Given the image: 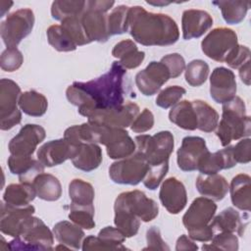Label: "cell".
Instances as JSON below:
<instances>
[{
  "label": "cell",
  "mask_w": 251,
  "mask_h": 251,
  "mask_svg": "<svg viewBox=\"0 0 251 251\" xmlns=\"http://www.w3.org/2000/svg\"><path fill=\"white\" fill-rule=\"evenodd\" d=\"M70 103L77 107L81 116L86 117L94 110L122 106L128 97H135L131 91L126 70L119 63L113 62L110 70L98 78L81 82L75 81L66 90Z\"/></svg>",
  "instance_id": "6da1fadb"
},
{
  "label": "cell",
  "mask_w": 251,
  "mask_h": 251,
  "mask_svg": "<svg viewBox=\"0 0 251 251\" xmlns=\"http://www.w3.org/2000/svg\"><path fill=\"white\" fill-rule=\"evenodd\" d=\"M128 31L144 46L172 45L179 38L178 26L170 16L147 12L140 6L129 7Z\"/></svg>",
  "instance_id": "7a4b0ae2"
},
{
  "label": "cell",
  "mask_w": 251,
  "mask_h": 251,
  "mask_svg": "<svg viewBox=\"0 0 251 251\" xmlns=\"http://www.w3.org/2000/svg\"><path fill=\"white\" fill-rule=\"evenodd\" d=\"M222 119L216 127V135L223 146H227L232 140L249 137L251 134L250 117L246 115L244 101L234 96L223 104Z\"/></svg>",
  "instance_id": "3957f363"
},
{
  "label": "cell",
  "mask_w": 251,
  "mask_h": 251,
  "mask_svg": "<svg viewBox=\"0 0 251 251\" xmlns=\"http://www.w3.org/2000/svg\"><path fill=\"white\" fill-rule=\"evenodd\" d=\"M217 204L210 198L197 197L182 217V224L192 240L207 242L214 236L211 222L216 214Z\"/></svg>",
  "instance_id": "277c9868"
},
{
  "label": "cell",
  "mask_w": 251,
  "mask_h": 251,
  "mask_svg": "<svg viewBox=\"0 0 251 251\" xmlns=\"http://www.w3.org/2000/svg\"><path fill=\"white\" fill-rule=\"evenodd\" d=\"M54 234L39 218L31 216L21 235L6 244L9 250H52Z\"/></svg>",
  "instance_id": "5b68a950"
},
{
  "label": "cell",
  "mask_w": 251,
  "mask_h": 251,
  "mask_svg": "<svg viewBox=\"0 0 251 251\" xmlns=\"http://www.w3.org/2000/svg\"><path fill=\"white\" fill-rule=\"evenodd\" d=\"M115 1L90 0L80 15V23L88 41L106 42L109 39L107 29V12L114 6Z\"/></svg>",
  "instance_id": "8992f818"
},
{
  "label": "cell",
  "mask_w": 251,
  "mask_h": 251,
  "mask_svg": "<svg viewBox=\"0 0 251 251\" xmlns=\"http://www.w3.org/2000/svg\"><path fill=\"white\" fill-rule=\"evenodd\" d=\"M134 142L136 145L135 151L146 159L149 166L169 162L175 146L174 135L169 130L159 131L154 135H137Z\"/></svg>",
  "instance_id": "52a82bcc"
},
{
  "label": "cell",
  "mask_w": 251,
  "mask_h": 251,
  "mask_svg": "<svg viewBox=\"0 0 251 251\" xmlns=\"http://www.w3.org/2000/svg\"><path fill=\"white\" fill-rule=\"evenodd\" d=\"M91 125L94 128L95 143L105 145L107 154L111 159H124L131 156L135 152V142L125 128Z\"/></svg>",
  "instance_id": "ba28073f"
},
{
  "label": "cell",
  "mask_w": 251,
  "mask_h": 251,
  "mask_svg": "<svg viewBox=\"0 0 251 251\" xmlns=\"http://www.w3.org/2000/svg\"><path fill=\"white\" fill-rule=\"evenodd\" d=\"M34 25V14L28 8L19 9L8 15L1 23L0 34L7 48H17L19 43L26 37Z\"/></svg>",
  "instance_id": "9c48e42d"
},
{
  "label": "cell",
  "mask_w": 251,
  "mask_h": 251,
  "mask_svg": "<svg viewBox=\"0 0 251 251\" xmlns=\"http://www.w3.org/2000/svg\"><path fill=\"white\" fill-rule=\"evenodd\" d=\"M148 169L146 159L135 151L131 156L114 162L109 168V176L115 183L136 185L144 179Z\"/></svg>",
  "instance_id": "30bf717a"
},
{
  "label": "cell",
  "mask_w": 251,
  "mask_h": 251,
  "mask_svg": "<svg viewBox=\"0 0 251 251\" xmlns=\"http://www.w3.org/2000/svg\"><path fill=\"white\" fill-rule=\"evenodd\" d=\"M238 45L235 31L227 27L212 29L201 41L203 53L217 62H226L227 57Z\"/></svg>",
  "instance_id": "8fae6325"
},
{
  "label": "cell",
  "mask_w": 251,
  "mask_h": 251,
  "mask_svg": "<svg viewBox=\"0 0 251 251\" xmlns=\"http://www.w3.org/2000/svg\"><path fill=\"white\" fill-rule=\"evenodd\" d=\"M21 88L14 80L2 78L0 80V128L8 130L19 125L22 113L18 108Z\"/></svg>",
  "instance_id": "7c38bea8"
},
{
  "label": "cell",
  "mask_w": 251,
  "mask_h": 251,
  "mask_svg": "<svg viewBox=\"0 0 251 251\" xmlns=\"http://www.w3.org/2000/svg\"><path fill=\"white\" fill-rule=\"evenodd\" d=\"M139 114V107L134 102H126L122 106L94 110L87 114L88 123L108 127L126 128L130 126L136 116Z\"/></svg>",
  "instance_id": "4fadbf2b"
},
{
  "label": "cell",
  "mask_w": 251,
  "mask_h": 251,
  "mask_svg": "<svg viewBox=\"0 0 251 251\" xmlns=\"http://www.w3.org/2000/svg\"><path fill=\"white\" fill-rule=\"evenodd\" d=\"M114 207L122 208L145 223L151 222L159 214L157 202L148 198L140 190L126 191L119 194L115 200Z\"/></svg>",
  "instance_id": "5bb4252c"
},
{
  "label": "cell",
  "mask_w": 251,
  "mask_h": 251,
  "mask_svg": "<svg viewBox=\"0 0 251 251\" xmlns=\"http://www.w3.org/2000/svg\"><path fill=\"white\" fill-rule=\"evenodd\" d=\"M171 78L170 72L164 63L152 61L135 75V84L145 96L156 94Z\"/></svg>",
  "instance_id": "9a60e30c"
},
{
  "label": "cell",
  "mask_w": 251,
  "mask_h": 251,
  "mask_svg": "<svg viewBox=\"0 0 251 251\" xmlns=\"http://www.w3.org/2000/svg\"><path fill=\"white\" fill-rule=\"evenodd\" d=\"M45 136V129L41 126L27 124L10 140L9 151L11 155L15 156H31Z\"/></svg>",
  "instance_id": "2e32d148"
},
{
  "label": "cell",
  "mask_w": 251,
  "mask_h": 251,
  "mask_svg": "<svg viewBox=\"0 0 251 251\" xmlns=\"http://www.w3.org/2000/svg\"><path fill=\"white\" fill-rule=\"evenodd\" d=\"M35 208L32 205L25 207H15L6 204L4 201L1 203V218H0V230L2 233L19 237L27 222L33 215Z\"/></svg>",
  "instance_id": "e0dca14e"
},
{
  "label": "cell",
  "mask_w": 251,
  "mask_h": 251,
  "mask_svg": "<svg viewBox=\"0 0 251 251\" xmlns=\"http://www.w3.org/2000/svg\"><path fill=\"white\" fill-rule=\"evenodd\" d=\"M78 145L70 143L64 137L51 140L39 147L36 154L37 159L44 167L58 166L68 159H73L78 151Z\"/></svg>",
  "instance_id": "ac0fdd59"
},
{
  "label": "cell",
  "mask_w": 251,
  "mask_h": 251,
  "mask_svg": "<svg viewBox=\"0 0 251 251\" xmlns=\"http://www.w3.org/2000/svg\"><path fill=\"white\" fill-rule=\"evenodd\" d=\"M236 94L235 75L229 69L218 67L210 75V95L220 104L230 101Z\"/></svg>",
  "instance_id": "d6986e66"
},
{
  "label": "cell",
  "mask_w": 251,
  "mask_h": 251,
  "mask_svg": "<svg viewBox=\"0 0 251 251\" xmlns=\"http://www.w3.org/2000/svg\"><path fill=\"white\" fill-rule=\"evenodd\" d=\"M208 151L204 138L199 136H185L176 152L178 168L184 172L197 170L199 160Z\"/></svg>",
  "instance_id": "ffe728a7"
},
{
  "label": "cell",
  "mask_w": 251,
  "mask_h": 251,
  "mask_svg": "<svg viewBox=\"0 0 251 251\" xmlns=\"http://www.w3.org/2000/svg\"><path fill=\"white\" fill-rule=\"evenodd\" d=\"M159 198L170 214H178L187 203V193L183 183L176 177L165 179L161 185Z\"/></svg>",
  "instance_id": "44dd1931"
},
{
  "label": "cell",
  "mask_w": 251,
  "mask_h": 251,
  "mask_svg": "<svg viewBox=\"0 0 251 251\" xmlns=\"http://www.w3.org/2000/svg\"><path fill=\"white\" fill-rule=\"evenodd\" d=\"M124 233L118 228L113 226H105L102 228L97 236L89 235L82 241L81 249L88 250H126L127 248L123 245L126 240Z\"/></svg>",
  "instance_id": "7402d4cb"
},
{
  "label": "cell",
  "mask_w": 251,
  "mask_h": 251,
  "mask_svg": "<svg viewBox=\"0 0 251 251\" xmlns=\"http://www.w3.org/2000/svg\"><path fill=\"white\" fill-rule=\"evenodd\" d=\"M213 25L211 15L203 10L189 9L182 13L181 28L185 40L202 36Z\"/></svg>",
  "instance_id": "603a6c76"
},
{
  "label": "cell",
  "mask_w": 251,
  "mask_h": 251,
  "mask_svg": "<svg viewBox=\"0 0 251 251\" xmlns=\"http://www.w3.org/2000/svg\"><path fill=\"white\" fill-rule=\"evenodd\" d=\"M236 162L232 156L231 146H227L215 153L206 152L198 162L197 170L202 175L218 174L222 170L233 168Z\"/></svg>",
  "instance_id": "cb8c5ba5"
},
{
  "label": "cell",
  "mask_w": 251,
  "mask_h": 251,
  "mask_svg": "<svg viewBox=\"0 0 251 251\" xmlns=\"http://www.w3.org/2000/svg\"><path fill=\"white\" fill-rule=\"evenodd\" d=\"M8 167L13 175L19 176L20 182L32 183L34 178L44 172V165L31 156L11 155L8 159Z\"/></svg>",
  "instance_id": "d4e9b609"
},
{
  "label": "cell",
  "mask_w": 251,
  "mask_h": 251,
  "mask_svg": "<svg viewBox=\"0 0 251 251\" xmlns=\"http://www.w3.org/2000/svg\"><path fill=\"white\" fill-rule=\"evenodd\" d=\"M198 192L204 197L213 201H220L225 198L228 191V183L226 179L218 174L199 175L195 182Z\"/></svg>",
  "instance_id": "484cf974"
},
{
  "label": "cell",
  "mask_w": 251,
  "mask_h": 251,
  "mask_svg": "<svg viewBox=\"0 0 251 251\" xmlns=\"http://www.w3.org/2000/svg\"><path fill=\"white\" fill-rule=\"evenodd\" d=\"M247 222L242 221L240 214L233 208L228 207L223 210L218 216L213 218L211 226L214 231L231 232L242 236L246 228Z\"/></svg>",
  "instance_id": "4316f807"
},
{
  "label": "cell",
  "mask_w": 251,
  "mask_h": 251,
  "mask_svg": "<svg viewBox=\"0 0 251 251\" xmlns=\"http://www.w3.org/2000/svg\"><path fill=\"white\" fill-rule=\"evenodd\" d=\"M230 199L237 209L249 212L251 209V178L248 175L235 176L228 186Z\"/></svg>",
  "instance_id": "83f0119b"
},
{
  "label": "cell",
  "mask_w": 251,
  "mask_h": 251,
  "mask_svg": "<svg viewBox=\"0 0 251 251\" xmlns=\"http://www.w3.org/2000/svg\"><path fill=\"white\" fill-rule=\"evenodd\" d=\"M102 160V149L97 143H80L72 163L80 171L91 172L100 166Z\"/></svg>",
  "instance_id": "f1b7e54d"
},
{
  "label": "cell",
  "mask_w": 251,
  "mask_h": 251,
  "mask_svg": "<svg viewBox=\"0 0 251 251\" xmlns=\"http://www.w3.org/2000/svg\"><path fill=\"white\" fill-rule=\"evenodd\" d=\"M112 55L118 59L119 63L126 70L137 68L145 58V53L139 51L136 44L130 39L118 42L112 50Z\"/></svg>",
  "instance_id": "f546056e"
},
{
  "label": "cell",
  "mask_w": 251,
  "mask_h": 251,
  "mask_svg": "<svg viewBox=\"0 0 251 251\" xmlns=\"http://www.w3.org/2000/svg\"><path fill=\"white\" fill-rule=\"evenodd\" d=\"M53 234L59 243L75 250L81 248L85 235L81 227L68 221L57 223L53 226Z\"/></svg>",
  "instance_id": "4dcf8cb0"
},
{
  "label": "cell",
  "mask_w": 251,
  "mask_h": 251,
  "mask_svg": "<svg viewBox=\"0 0 251 251\" xmlns=\"http://www.w3.org/2000/svg\"><path fill=\"white\" fill-rule=\"evenodd\" d=\"M36 197L35 189L32 183L20 182L9 184L3 194V201L11 206L25 207Z\"/></svg>",
  "instance_id": "1f68e13d"
},
{
  "label": "cell",
  "mask_w": 251,
  "mask_h": 251,
  "mask_svg": "<svg viewBox=\"0 0 251 251\" xmlns=\"http://www.w3.org/2000/svg\"><path fill=\"white\" fill-rule=\"evenodd\" d=\"M170 121L185 130L197 128V118L191 101L182 100L174 105L169 113Z\"/></svg>",
  "instance_id": "d6a6232c"
},
{
  "label": "cell",
  "mask_w": 251,
  "mask_h": 251,
  "mask_svg": "<svg viewBox=\"0 0 251 251\" xmlns=\"http://www.w3.org/2000/svg\"><path fill=\"white\" fill-rule=\"evenodd\" d=\"M32 185L36 196L45 201H56L62 196V185L59 179L50 174L41 173L34 180Z\"/></svg>",
  "instance_id": "836d02e7"
},
{
  "label": "cell",
  "mask_w": 251,
  "mask_h": 251,
  "mask_svg": "<svg viewBox=\"0 0 251 251\" xmlns=\"http://www.w3.org/2000/svg\"><path fill=\"white\" fill-rule=\"evenodd\" d=\"M19 107L28 116L41 117L47 111L48 101L43 94L35 90H28L20 95Z\"/></svg>",
  "instance_id": "e575fe53"
},
{
  "label": "cell",
  "mask_w": 251,
  "mask_h": 251,
  "mask_svg": "<svg viewBox=\"0 0 251 251\" xmlns=\"http://www.w3.org/2000/svg\"><path fill=\"white\" fill-rule=\"evenodd\" d=\"M197 118V128L204 132H212L219 123L218 112L203 100L191 101Z\"/></svg>",
  "instance_id": "d590c367"
},
{
  "label": "cell",
  "mask_w": 251,
  "mask_h": 251,
  "mask_svg": "<svg viewBox=\"0 0 251 251\" xmlns=\"http://www.w3.org/2000/svg\"><path fill=\"white\" fill-rule=\"evenodd\" d=\"M213 4L221 9L224 20L229 25L241 23L250 7L249 1H214Z\"/></svg>",
  "instance_id": "8d00e7d4"
},
{
  "label": "cell",
  "mask_w": 251,
  "mask_h": 251,
  "mask_svg": "<svg viewBox=\"0 0 251 251\" xmlns=\"http://www.w3.org/2000/svg\"><path fill=\"white\" fill-rule=\"evenodd\" d=\"M69 196L72 204L88 206L93 204L95 192L93 186L89 182L75 178L69 184Z\"/></svg>",
  "instance_id": "74e56055"
},
{
  "label": "cell",
  "mask_w": 251,
  "mask_h": 251,
  "mask_svg": "<svg viewBox=\"0 0 251 251\" xmlns=\"http://www.w3.org/2000/svg\"><path fill=\"white\" fill-rule=\"evenodd\" d=\"M86 6V1L80 0H57L52 2L51 15L57 21L77 17L82 14Z\"/></svg>",
  "instance_id": "f35d334b"
},
{
  "label": "cell",
  "mask_w": 251,
  "mask_h": 251,
  "mask_svg": "<svg viewBox=\"0 0 251 251\" xmlns=\"http://www.w3.org/2000/svg\"><path fill=\"white\" fill-rule=\"evenodd\" d=\"M128 6L119 5L118 7L113 8L111 13L107 15V29L109 36L128 31Z\"/></svg>",
  "instance_id": "ab89813d"
},
{
  "label": "cell",
  "mask_w": 251,
  "mask_h": 251,
  "mask_svg": "<svg viewBox=\"0 0 251 251\" xmlns=\"http://www.w3.org/2000/svg\"><path fill=\"white\" fill-rule=\"evenodd\" d=\"M46 34L49 44L59 52H71L77 47L68 31L61 25H53L49 26Z\"/></svg>",
  "instance_id": "60d3db41"
},
{
  "label": "cell",
  "mask_w": 251,
  "mask_h": 251,
  "mask_svg": "<svg viewBox=\"0 0 251 251\" xmlns=\"http://www.w3.org/2000/svg\"><path fill=\"white\" fill-rule=\"evenodd\" d=\"M114 223L126 237H132L137 234L140 227V220L127 211L114 207Z\"/></svg>",
  "instance_id": "b9f144b4"
},
{
  "label": "cell",
  "mask_w": 251,
  "mask_h": 251,
  "mask_svg": "<svg viewBox=\"0 0 251 251\" xmlns=\"http://www.w3.org/2000/svg\"><path fill=\"white\" fill-rule=\"evenodd\" d=\"M69 219L81 228L92 229L95 226L93 204L88 206H79L71 203Z\"/></svg>",
  "instance_id": "7bdbcfd3"
},
{
  "label": "cell",
  "mask_w": 251,
  "mask_h": 251,
  "mask_svg": "<svg viewBox=\"0 0 251 251\" xmlns=\"http://www.w3.org/2000/svg\"><path fill=\"white\" fill-rule=\"evenodd\" d=\"M209 71V65L205 61L200 59L193 60L185 68V80L190 86H200L206 81Z\"/></svg>",
  "instance_id": "ee69618b"
},
{
  "label": "cell",
  "mask_w": 251,
  "mask_h": 251,
  "mask_svg": "<svg viewBox=\"0 0 251 251\" xmlns=\"http://www.w3.org/2000/svg\"><path fill=\"white\" fill-rule=\"evenodd\" d=\"M203 250H238V238L235 233L231 232H220L214 235L211 239V243L203 244Z\"/></svg>",
  "instance_id": "f6af8a7d"
},
{
  "label": "cell",
  "mask_w": 251,
  "mask_h": 251,
  "mask_svg": "<svg viewBox=\"0 0 251 251\" xmlns=\"http://www.w3.org/2000/svg\"><path fill=\"white\" fill-rule=\"evenodd\" d=\"M61 25L68 31L76 46H82L90 43L81 25L80 16L65 19L61 22Z\"/></svg>",
  "instance_id": "bcb514c9"
},
{
  "label": "cell",
  "mask_w": 251,
  "mask_h": 251,
  "mask_svg": "<svg viewBox=\"0 0 251 251\" xmlns=\"http://www.w3.org/2000/svg\"><path fill=\"white\" fill-rule=\"evenodd\" d=\"M185 93L186 90L181 86H168L165 89L161 90L158 94L156 98V105L163 109H168L176 105Z\"/></svg>",
  "instance_id": "7dc6e473"
},
{
  "label": "cell",
  "mask_w": 251,
  "mask_h": 251,
  "mask_svg": "<svg viewBox=\"0 0 251 251\" xmlns=\"http://www.w3.org/2000/svg\"><path fill=\"white\" fill-rule=\"evenodd\" d=\"M24 62V56L17 48H6L0 57L1 69L5 72L17 71Z\"/></svg>",
  "instance_id": "c3c4849f"
},
{
  "label": "cell",
  "mask_w": 251,
  "mask_h": 251,
  "mask_svg": "<svg viewBox=\"0 0 251 251\" xmlns=\"http://www.w3.org/2000/svg\"><path fill=\"white\" fill-rule=\"evenodd\" d=\"M169 171V162L163 163L161 165H156V166H149L148 172L144 177L143 184L150 190H155L164 177L166 176L167 173Z\"/></svg>",
  "instance_id": "681fc988"
},
{
  "label": "cell",
  "mask_w": 251,
  "mask_h": 251,
  "mask_svg": "<svg viewBox=\"0 0 251 251\" xmlns=\"http://www.w3.org/2000/svg\"><path fill=\"white\" fill-rule=\"evenodd\" d=\"M161 62L164 63L168 68L171 78H176L179 76L185 69V61L183 57L178 53L166 55L161 59Z\"/></svg>",
  "instance_id": "f907efd6"
},
{
  "label": "cell",
  "mask_w": 251,
  "mask_h": 251,
  "mask_svg": "<svg viewBox=\"0 0 251 251\" xmlns=\"http://www.w3.org/2000/svg\"><path fill=\"white\" fill-rule=\"evenodd\" d=\"M153 126H154V116L149 109L145 108L140 114L136 116V118L130 125V128L133 132L143 133L151 129Z\"/></svg>",
  "instance_id": "816d5d0a"
},
{
  "label": "cell",
  "mask_w": 251,
  "mask_h": 251,
  "mask_svg": "<svg viewBox=\"0 0 251 251\" xmlns=\"http://www.w3.org/2000/svg\"><path fill=\"white\" fill-rule=\"evenodd\" d=\"M234 161L240 164H247L251 161V139L244 138L231 146Z\"/></svg>",
  "instance_id": "f5cc1de1"
},
{
  "label": "cell",
  "mask_w": 251,
  "mask_h": 251,
  "mask_svg": "<svg viewBox=\"0 0 251 251\" xmlns=\"http://www.w3.org/2000/svg\"><path fill=\"white\" fill-rule=\"evenodd\" d=\"M250 49L244 45H237L236 48L227 57L225 63H226L232 69H239L242 65L249 61Z\"/></svg>",
  "instance_id": "db71d44e"
},
{
  "label": "cell",
  "mask_w": 251,
  "mask_h": 251,
  "mask_svg": "<svg viewBox=\"0 0 251 251\" xmlns=\"http://www.w3.org/2000/svg\"><path fill=\"white\" fill-rule=\"evenodd\" d=\"M147 246L143 250H170V247L163 240L160 229L157 226H151L146 232Z\"/></svg>",
  "instance_id": "11a10c76"
},
{
  "label": "cell",
  "mask_w": 251,
  "mask_h": 251,
  "mask_svg": "<svg viewBox=\"0 0 251 251\" xmlns=\"http://www.w3.org/2000/svg\"><path fill=\"white\" fill-rule=\"evenodd\" d=\"M198 246L194 241L187 235L182 234L180 235L176 244V250L180 251V250H197Z\"/></svg>",
  "instance_id": "9f6ffc18"
},
{
  "label": "cell",
  "mask_w": 251,
  "mask_h": 251,
  "mask_svg": "<svg viewBox=\"0 0 251 251\" xmlns=\"http://www.w3.org/2000/svg\"><path fill=\"white\" fill-rule=\"evenodd\" d=\"M239 76L243 83L250 85V60L239 68Z\"/></svg>",
  "instance_id": "6f0895ef"
},
{
  "label": "cell",
  "mask_w": 251,
  "mask_h": 251,
  "mask_svg": "<svg viewBox=\"0 0 251 251\" xmlns=\"http://www.w3.org/2000/svg\"><path fill=\"white\" fill-rule=\"evenodd\" d=\"M14 3L12 1H1L0 2V17H4L7 11L10 10Z\"/></svg>",
  "instance_id": "680465c9"
},
{
  "label": "cell",
  "mask_w": 251,
  "mask_h": 251,
  "mask_svg": "<svg viewBox=\"0 0 251 251\" xmlns=\"http://www.w3.org/2000/svg\"><path fill=\"white\" fill-rule=\"evenodd\" d=\"M148 4L150 5H154V6H166V5H169L171 2H147Z\"/></svg>",
  "instance_id": "91938a15"
}]
</instances>
